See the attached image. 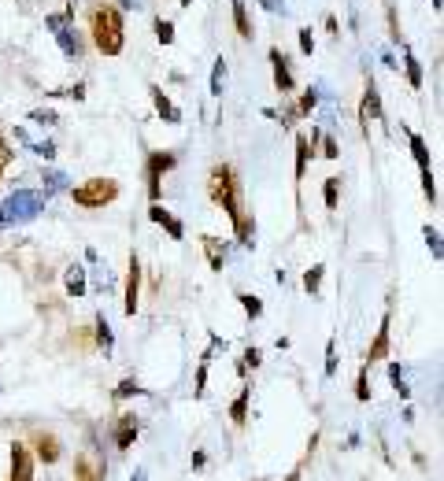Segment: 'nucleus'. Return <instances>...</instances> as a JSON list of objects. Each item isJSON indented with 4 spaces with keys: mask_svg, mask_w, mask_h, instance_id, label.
<instances>
[{
    "mask_svg": "<svg viewBox=\"0 0 444 481\" xmlns=\"http://www.w3.org/2000/svg\"><path fill=\"white\" fill-rule=\"evenodd\" d=\"M208 197L215 208H222L230 222L237 226L248 211H245V200H241V178H237V170L230 163H215L211 174H208Z\"/></svg>",
    "mask_w": 444,
    "mask_h": 481,
    "instance_id": "obj_1",
    "label": "nucleus"
},
{
    "mask_svg": "<svg viewBox=\"0 0 444 481\" xmlns=\"http://www.w3.org/2000/svg\"><path fill=\"white\" fill-rule=\"evenodd\" d=\"M89 34H93V45L100 48L104 56H118V52H123V15H118V8H112V4L93 8Z\"/></svg>",
    "mask_w": 444,
    "mask_h": 481,
    "instance_id": "obj_2",
    "label": "nucleus"
},
{
    "mask_svg": "<svg viewBox=\"0 0 444 481\" xmlns=\"http://www.w3.org/2000/svg\"><path fill=\"white\" fill-rule=\"evenodd\" d=\"M118 181L115 178H89V181H82V185H74L71 189V200L78 208H89V211H96V208H107V204H115L118 200Z\"/></svg>",
    "mask_w": 444,
    "mask_h": 481,
    "instance_id": "obj_3",
    "label": "nucleus"
},
{
    "mask_svg": "<svg viewBox=\"0 0 444 481\" xmlns=\"http://www.w3.org/2000/svg\"><path fill=\"white\" fill-rule=\"evenodd\" d=\"M175 163H178L175 152H148L145 178H148V200H152V204H159V197H163V174L175 170Z\"/></svg>",
    "mask_w": 444,
    "mask_h": 481,
    "instance_id": "obj_4",
    "label": "nucleus"
},
{
    "mask_svg": "<svg viewBox=\"0 0 444 481\" xmlns=\"http://www.w3.org/2000/svg\"><path fill=\"white\" fill-rule=\"evenodd\" d=\"M74 481H107V463L96 448H85L74 455Z\"/></svg>",
    "mask_w": 444,
    "mask_h": 481,
    "instance_id": "obj_5",
    "label": "nucleus"
},
{
    "mask_svg": "<svg viewBox=\"0 0 444 481\" xmlns=\"http://www.w3.org/2000/svg\"><path fill=\"white\" fill-rule=\"evenodd\" d=\"M26 444H30V452H34L37 463H45V466H56L60 459H63V444H60V437H56V433H48V430H37Z\"/></svg>",
    "mask_w": 444,
    "mask_h": 481,
    "instance_id": "obj_6",
    "label": "nucleus"
},
{
    "mask_svg": "<svg viewBox=\"0 0 444 481\" xmlns=\"http://www.w3.org/2000/svg\"><path fill=\"white\" fill-rule=\"evenodd\" d=\"M34 452H30L26 441H12V470H8V481H34Z\"/></svg>",
    "mask_w": 444,
    "mask_h": 481,
    "instance_id": "obj_7",
    "label": "nucleus"
},
{
    "mask_svg": "<svg viewBox=\"0 0 444 481\" xmlns=\"http://www.w3.org/2000/svg\"><path fill=\"white\" fill-rule=\"evenodd\" d=\"M137 433H141V419H137L134 411H123L115 419V426H112V441H115L118 452H130L134 441H137Z\"/></svg>",
    "mask_w": 444,
    "mask_h": 481,
    "instance_id": "obj_8",
    "label": "nucleus"
},
{
    "mask_svg": "<svg viewBox=\"0 0 444 481\" xmlns=\"http://www.w3.org/2000/svg\"><path fill=\"white\" fill-rule=\"evenodd\" d=\"M130 271H126V300H123V311L134 318L137 315V307H141V260H137V252H130Z\"/></svg>",
    "mask_w": 444,
    "mask_h": 481,
    "instance_id": "obj_9",
    "label": "nucleus"
},
{
    "mask_svg": "<svg viewBox=\"0 0 444 481\" xmlns=\"http://www.w3.org/2000/svg\"><path fill=\"white\" fill-rule=\"evenodd\" d=\"M270 67H274V89L281 96L296 93V78H292V67H289V60H285V52H281V48H270Z\"/></svg>",
    "mask_w": 444,
    "mask_h": 481,
    "instance_id": "obj_10",
    "label": "nucleus"
},
{
    "mask_svg": "<svg viewBox=\"0 0 444 481\" xmlns=\"http://www.w3.org/2000/svg\"><path fill=\"white\" fill-rule=\"evenodd\" d=\"M315 141H319V130H311V137L308 134H296V189H300V181H304V174H308V163L315 159Z\"/></svg>",
    "mask_w": 444,
    "mask_h": 481,
    "instance_id": "obj_11",
    "label": "nucleus"
},
{
    "mask_svg": "<svg viewBox=\"0 0 444 481\" xmlns=\"http://www.w3.org/2000/svg\"><path fill=\"white\" fill-rule=\"evenodd\" d=\"M389 311H385V318H382V326H378V337L371 341V348H366V359H363V367H371V363H382L385 356H389Z\"/></svg>",
    "mask_w": 444,
    "mask_h": 481,
    "instance_id": "obj_12",
    "label": "nucleus"
},
{
    "mask_svg": "<svg viewBox=\"0 0 444 481\" xmlns=\"http://www.w3.org/2000/svg\"><path fill=\"white\" fill-rule=\"evenodd\" d=\"M148 219H152V222H159V226H163V230L170 233V241H186V226H181V219H175L167 208L152 204V208H148Z\"/></svg>",
    "mask_w": 444,
    "mask_h": 481,
    "instance_id": "obj_13",
    "label": "nucleus"
},
{
    "mask_svg": "<svg viewBox=\"0 0 444 481\" xmlns=\"http://www.w3.org/2000/svg\"><path fill=\"white\" fill-rule=\"evenodd\" d=\"M371 119H382V108H378V89H374V82H366V93H363V104H359L363 134H371Z\"/></svg>",
    "mask_w": 444,
    "mask_h": 481,
    "instance_id": "obj_14",
    "label": "nucleus"
},
{
    "mask_svg": "<svg viewBox=\"0 0 444 481\" xmlns=\"http://www.w3.org/2000/svg\"><path fill=\"white\" fill-rule=\"evenodd\" d=\"M248 403H252V385H245V389L237 392V400L230 403V422L237 426V430L248 422Z\"/></svg>",
    "mask_w": 444,
    "mask_h": 481,
    "instance_id": "obj_15",
    "label": "nucleus"
},
{
    "mask_svg": "<svg viewBox=\"0 0 444 481\" xmlns=\"http://www.w3.org/2000/svg\"><path fill=\"white\" fill-rule=\"evenodd\" d=\"M200 244H204V255H208L211 271H222V266H226V244H222L219 237H211V233H208V237H204Z\"/></svg>",
    "mask_w": 444,
    "mask_h": 481,
    "instance_id": "obj_16",
    "label": "nucleus"
},
{
    "mask_svg": "<svg viewBox=\"0 0 444 481\" xmlns=\"http://www.w3.org/2000/svg\"><path fill=\"white\" fill-rule=\"evenodd\" d=\"M152 104H156V111L163 115V122H170V126H178V122H181V111H178L175 104H170L167 96H163V89H152Z\"/></svg>",
    "mask_w": 444,
    "mask_h": 481,
    "instance_id": "obj_17",
    "label": "nucleus"
},
{
    "mask_svg": "<svg viewBox=\"0 0 444 481\" xmlns=\"http://www.w3.org/2000/svg\"><path fill=\"white\" fill-rule=\"evenodd\" d=\"M407 141H411V156H415L418 170H433L429 167V148H426V141H422L418 134H411V130H407Z\"/></svg>",
    "mask_w": 444,
    "mask_h": 481,
    "instance_id": "obj_18",
    "label": "nucleus"
},
{
    "mask_svg": "<svg viewBox=\"0 0 444 481\" xmlns=\"http://www.w3.org/2000/svg\"><path fill=\"white\" fill-rule=\"evenodd\" d=\"M322 200H326V211H337L341 208V174L326 178V185H322Z\"/></svg>",
    "mask_w": 444,
    "mask_h": 481,
    "instance_id": "obj_19",
    "label": "nucleus"
},
{
    "mask_svg": "<svg viewBox=\"0 0 444 481\" xmlns=\"http://www.w3.org/2000/svg\"><path fill=\"white\" fill-rule=\"evenodd\" d=\"M322 278H326V266H322V263H315V266H311V271L304 274V293H308V296H319Z\"/></svg>",
    "mask_w": 444,
    "mask_h": 481,
    "instance_id": "obj_20",
    "label": "nucleus"
},
{
    "mask_svg": "<svg viewBox=\"0 0 444 481\" xmlns=\"http://www.w3.org/2000/svg\"><path fill=\"white\" fill-rule=\"evenodd\" d=\"M233 26H237V37H252V23L245 15V0H233Z\"/></svg>",
    "mask_w": 444,
    "mask_h": 481,
    "instance_id": "obj_21",
    "label": "nucleus"
},
{
    "mask_svg": "<svg viewBox=\"0 0 444 481\" xmlns=\"http://www.w3.org/2000/svg\"><path fill=\"white\" fill-rule=\"evenodd\" d=\"M237 300H241V307H245L248 318H259V315H263V300H259V296H252V293H237Z\"/></svg>",
    "mask_w": 444,
    "mask_h": 481,
    "instance_id": "obj_22",
    "label": "nucleus"
},
{
    "mask_svg": "<svg viewBox=\"0 0 444 481\" xmlns=\"http://www.w3.org/2000/svg\"><path fill=\"white\" fill-rule=\"evenodd\" d=\"M259 363H263V352H259V348H245V356H241V363H237V374H241V378H245V374H248V367H259Z\"/></svg>",
    "mask_w": 444,
    "mask_h": 481,
    "instance_id": "obj_23",
    "label": "nucleus"
},
{
    "mask_svg": "<svg viewBox=\"0 0 444 481\" xmlns=\"http://www.w3.org/2000/svg\"><path fill=\"white\" fill-rule=\"evenodd\" d=\"M85 293V274L82 266H74V271H67V296H82Z\"/></svg>",
    "mask_w": 444,
    "mask_h": 481,
    "instance_id": "obj_24",
    "label": "nucleus"
},
{
    "mask_svg": "<svg viewBox=\"0 0 444 481\" xmlns=\"http://www.w3.org/2000/svg\"><path fill=\"white\" fill-rule=\"evenodd\" d=\"M96 345L104 348V356L112 352V329H107V318L104 315H96Z\"/></svg>",
    "mask_w": 444,
    "mask_h": 481,
    "instance_id": "obj_25",
    "label": "nucleus"
},
{
    "mask_svg": "<svg viewBox=\"0 0 444 481\" xmlns=\"http://www.w3.org/2000/svg\"><path fill=\"white\" fill-rule=\"evenodd\" d=\"M141 385L134 381V378H126V381H118V389H115V400H126V397H141Z\"/></svg>",
    "mask_w": 444,
    "mask_h": 481,
    "instance_id": "obj_26",
    "label": "nucleus"
},
{
    "mask_svg": "<svg viewBox=\"0 0 444 481\" xmlns=\"http://www.w3.org/2000/svg\"><path fill=\"white\" fill-rule=\"evenodd\" d=\"M222 82H226V63L219 60L211 71V96H222Z\"/></svg>",
    "mask_w": 444,
    "mask_h": 481,
    "instance_id": "obj_27",
    "label": "nucleus"
},
{
    "mask_svg": "<svg viewBox=\"0 0 444 481\" xmlns=\"http://www.w3.org/2000/svg\"><path fill=\"white\" fill-rule=\"evenodd\" d=\"M355 400H359V403L371 400V378H366V367L359 370V381H355Z\"/></svg>",
    "mask_w": 444,
    "mask_h": 481,
    "instance_id": "obj_28",
    "label": "nucleus"
},
{
    "mask_svg": "<svg viewBox=\"0 0 444 481\" xmlns=\"http://www.w3.org/2000/svg\"><path fill=\"white\" fill-rule=\"evenodd\" d=\"M426 244H429V248H433V260H444V252H441V233L437 230H433V226H426Z\"/></svg>",
    "mask_w": 444,
    "mask_h": 481,
    "instance_id": "obj_29",
    "label": "nucleus"
},
{
    "mask_svg": "<svg viewBox=\"0 0 444 481\" xmlns=\"http://www.w3.org/2000/svg\"><path fill=\"white\" fill-rule=\"evenodd\" d=\"M337 374V345H333V337L326 341V378Z\"/></svg>",
    "mask_w": 444,
    "mask_h": 481,
    "instance_id": "obj_30",
    "label": "nucleus"
},
{
    "mask_svg": "<svg viewBox=\"0 0 444 481\" xmlns=\"http://www.w3.org/2000/svg\"><path fill=\"white\" fill-rule=\"evenodd\" d=\"M322 156L326 159H341V145H337V137H322Z\"/></svg>",
    "mask_w": 444,
    "mask_h": 481,
    "instance_id": "obj_31",
    "label": "nucleus"
},
{
    "mask_svg": "<svg viewBox=\"0 0 444 481\" xmlns=\"http://www.w3.org/2000/svg\"><path fill=\"white\" fill-rule=\"evenodd\" d=\"M407 78H411V85H415V89H422V71H418V60L411 56V52H407Z\"/></svg>",
    "mask_w": 444,
    "mask_h": 481,
    "instance_id": "obj_32",
    "label": "nucleus"
},
{
    "mask_svg": "<svg viewBox=\"0 0 444 481\" xmlns=\"http://www.w3.org/2000/svg\"><path fill=\"white\" fill-rule=\"evenodd\" d=\"M156 37L163 41V45H170V41H175V26L163 23V19H156Z\"/></svg>",
    "mask_w": 444,
    "mask_h": 481,
    "instance_id": "obj_33",
    "label": "nucleus"
},
{
    "mask_svg": "<svg viewBox=\"0 0 444 481\" xmlns=\"http://www.w3.org/2000/svg\"><path fill=\"white\" fill-rule=\"evenodd\" d=\"M56 119H60V115L56 111H34V115H30V122H37V126H56Z\"/></svg>",
    "mask_w": 444,
    "mask_h": 481,
    "instance_id": "obj_34",
    "label": "nucleus"
},
{
    "mask_svg": "<svg viewBox=\"0 0 444 481\" xmlns=\"http://www.w3.org/2000/svg\"><path fill=\"white\" fill-rule=\"evenodd\" d=\"M300 52H304V56L315 52V37H311V30H300Z\"/></svg>",
    "mask_w": 444,
    "mask_h": 481,
    "instance_id": "obj_35",
    "label": "nucleus"
},
{
    "mask_svg": "<svg viewBox=\"0 0 444 481\" xmlns=\"http://www.w3.org/2000/svg\"><path fill=\"white\" fill-rule=\"evenodd\" d=\"M12 163V148H8V141L0 137V174H4V167Z\"/></svg>",
    "mask_w": 444,
    "mask_h": 481,
    "instance_id": "obj_36",
    "label": "nucleus"
},
{
    "mask_svg": "<svg viewBox=\"0 0 444 481\" xmlns=\"http://www.w3.org/2000/svg\"><path fill=\"white\" fill-rule=\"evenodd\" d=\"M34 152L45 156V159H52V156H56V145H52V141H41V145H34Z\"/></svg>",
    "mask_w": 444,
    "mask_h": 481,
    "instance_id": "obj_37",
    "label": "nucleus"
},
{
    "mask_svg": "<svg viewBox=\"0 0 444 481\" xmlns=\"http://www.w3.org/2000/svg\"><path fill=\"white\" fill-rule=\"evenodd\" d=\"M208 466V452H193V470H204Z\"/></svg>",
    "mask_w": 444,
    "mask_h": 481,
    "instance_id": "obj_38",
    "label": "nucleus"
},
{
    "mask_svg": "<svg viewBox=\"0 0 444 481\" xmlns=\"http://www.w3.org/2000/svg\"><path fill=\"white\" fill-rule=\"evenodd\" d=\"M300 474H304V463H296V466H292L289 474H285V481H300Z\"/></svg>",
    "mask_w": 444,
    "mask_h": 481,
    "instance_id": "obj_39",
    "label": "nucleus"
},
{
    "mask_svg": "<svg viewBox=\"0 0 444 481\" xmlns=\"http://www.w3.org/2000/svg\"><path fill=\"white\" fill-rule=\"evenodd\" d=\"M134 481H148V474L145 470H134Z\"/></svg>",
    "mask_w": 444,
    "mask_h": 481,
    "instance_id": "obj_40",
    "label": "nucleus"
},
{
    "mask_svg": "<svg viewBox=\"0 0 444 481\" xmlns=\"http://www.w3.org/2000/svg\"><path fill=\"white\" fill-rule=\"evenodd\" d=\"M181 4H193V0H181Z\"/></svg>",
    "mask_w": 444,
    "mask_h": 481,
    "instance_id": "obj_41",
    "label": "nucleus"
},
{
    "mask_svg": "<svg viewBox=\"0 0 444 481\" xmlns=\"http://www.w3.org/2000/svg\"><path fill=\"white\" fill-rule=\"evenodd\" d=\"M256 481H267V478H256Z\"/></svg>",
    "mask_w": 444,
    "mask_h": 481,
    "instance_id": "obj_42",
    "label": "nucleus"
}]
</instances>
